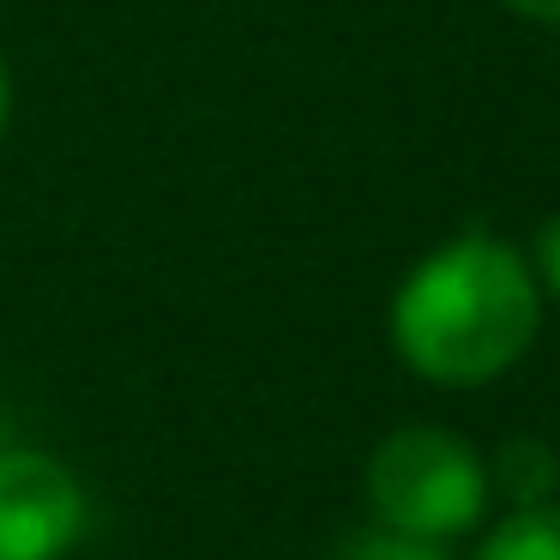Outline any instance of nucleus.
Instances as JSON below:
<instances>
[{"label":"nucleus","instance_id":"obj_1","mask_svg":"<svg viewBox=\"0 0 560 560\" xmlns=\"http://www.w3.org/2000/svg\"><path fill=\"white\" fill-rule=\"evenodd\" d=\"M542 326L530 259L500 235H458L434 247L392 295V343L404 368L434 386L500 380Z\"/></svg>","mask_w":560,"mask_h":560},{"label":"nucleus","instance_id":"obj_6","mask_svg":"<svg viewBox=\"0 0 560 560\" xmlns=\"http://www.w3.org/2000/svg\"><path fill=\"white\" fill-rule=\"evenodd\" d=\"M530 271H536V290H548V295L560 302V218H548L542 230H536Z\"/></svg>","mask_w":560,"mask_h":560},{"label":"nucleus","instance_id":"obj_3","mask_svg":"<svg viewBox=\"0 0 560 560\" xmlns=\"http://www.w3.org/2000/svg\"><path fill=\"white\" fill-rule=\"evenodd\" d=\"M85 536V488L49 452H0V560H61Z\"/></svg>","mask_w":560,"mask_h":560},{"label":"nucleus","instance_id":"obj_5","mask_svg":"<svg viewBox=\"0 0 560 560\" xmlns=\"http://www.w3.org/2000/svg\"><path fill=\"white\" fill-rule=\"evenodd\" d=\"M338 560H446L434 542H422V536H404V530H362V536H350L343 542V555Z\"/></svg>","mask_w":560,"mask_h":560},{"label":"nucleus","instance_id":"obj_2","mask_svg":"<svg viewBox=\"0 0 560 560\" xmlns=\"http://www.w3.org/2000/svg\"><path fill=\"white\" fill-rule=\"evenodd\" d=\"M368 500H374L386 530L446 542L482 518L488 470L446 428H398L368 458Z\"/></svg>","mask_w":560,"mask_h":560},{"label":"nucleus","instance_id":"obj_4","mask_svg":"<svg viewBox=\"0 0 560 560\" xmlns=\"http://www.w3.org/2000/svg\"><path fill=\"white\" fill-rule=\"evenodd\" d=\"M476 560H560V506L536 500L518 506L482 536V555Z\"/></svg>","mask_w":560,"mask_h":560},{"label":"nucleus","instance_id":"obj_7","mask_svg":"<svg viewBox=\"0 0 560 560\" xmlns=\"http://www.w3.org/2000/svg\"><path fill=\"white\" fill-rule=\"evenodd\" d=\"M518 19H536V25H560V0H506Z\"/></svg>","mask_w":560,"mask_h":560},{"label":"nucleus","instance_id":"obj_8","mask_svg":"<svg viewBox=\"0 0 560 560\" xmlns=\"http://www.w3.org/2000/svg\"><path fill=\"white\" fill-rule=\"evenodd\" d=\"M7 127H13V67L0 55V139H7Z\"/></svg>","mask_w":560,"mask_h":560}]
</instances>
